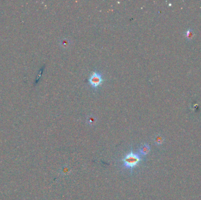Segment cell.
I'll return each instance as SVG.
<instances>
[{
  "instance_id": "cell-1",
  "label": "cell",
  "mask_w": 201,
  "mask_h": 200,
  "mask_svg": "<svg viewBox=\"0 0 201 200\" xmlns=\"http://www.w3.org/2000/svg\"><path fill=\"white\" fill-rule=\"evenodd\" d=\"M141 160L142 159L140 155L136 153H134L131 150V152L127 154L122 159L123 166L125 168L132 171L134 168L138 166Z\"/></svg>"
},
{
  "instance_id": "cell-2",
  "label": "cell",
  "mask_w": 201,
  "mask_h": 200,
  "mask_svg": "<svg viewBox=\"0 0 201 200\" xmlns=\"http://www.w3.org/2000/svg\"><path fill=\"white\" fill-rule=\"evenodd\" d=\"M88 81L92 88H96L103 82V76L98 72H94L90 76Z\"/></svg>"
},
{
  "instance_id": "cell-3",
  "label": "cell",
  "mask_w": 201,
  "mask_h": 200,
  "mask_svg": "<svg viewBox=\"0 0 201 200\" xmlns=\"http://www.w3.org/2000/svg\"><path fill=\"white\" fill-rule=\"evenodd\" d=\"M72 172V169L68 166H64L60 170V173L62 176H67L69 175Z\"/></svg>"
},
{
  "instance_id": "cell-4",
  "label": "cell",
  "mask_w": 201,
  "mask_h": 200,
  "mask_svg": "<svg viewBox=\"0 0 201 200\" xmlns=\"http://www.w3.org/2000/svg\"><path fill=\"white\" fill-rule=\"evenodd\" d=\"M149 151H150V147L149 145L147 144L142 145L139 149V152L143 155H145L148 154L149 153Z\"/></svg>"
},
{
  "instance_id": "cell-5",
  "label": "cell",
  "mask_w": 201,
  "mask_h": 200,
  "mask_svg": "<svg viewBox=\"0 0 201 200\" xmlns=\"http://www.w3.org/2000/svg\"><path fill=\"white\" fill-rule=\"evenodd\" d=\"M153 140H154L155 143L156 145H161L164 143L165 139H164V137L162 135L157 134V135H156L155 136V137L153 139Z\"/></svg>"
},
{
  "instance_id": "cell-6",
  "label": "cell",
  "mask_w": 201,
  "mask_h": 200,
  "mask_svg": "<svg viewBox=\"0 0 201 200\" xmlns=\"http://www.w3.org/2000/svg\"><path fill=\"white\" fill-rule=\"evenodd\" d=\"M185 35H186V38L187 39H188V40L192 39L194 36V31L191 29H189L188 30L186 31V32L185 33Z\"/></svg>"
},
{
  "instance_id": "cell-7",
  "label": "cell",
  "mask_w": 201,
  "mask_h": 200,
  "mask_svg": "<svg viewBox=\"0 0 201 200\" xmlns=\"http://www.w3.org/2000/svg\"><path fill=\"white\" fill-rule=\"evenodd\" d=\"M96 122V119L93 116H90L87 119V123L90 125H93Z\"/></svg>"
},
{
  "instance_id": "cell-8",
  "label": "cell",
  "mask_w": 201,
  "mask_h": 200,
  "mask_svg": "<svg viewBox=\"0 0 201 200\" xmlns=\"http://www.w3.org/2000/svg\"><path fill=\"white\" fill-rule=\"evenodd\" d=\"M68 42L67 40H64V41H62V45L64 46V47L67 46V45L68 44V42Z\"/></svg>"
}]
</instances>
